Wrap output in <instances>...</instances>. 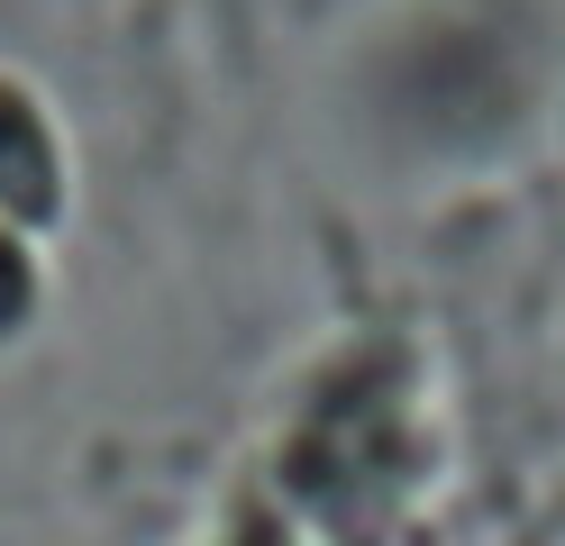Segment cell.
Returning a JSON list of instances; mask_svg holds the SVG:
<instances>
[{
    "mask_svg": "<svg viewBox=\"0 0 565 546\" xmlns=\"http://www.w3.org/2000/svg\"><path fill=\"white\" fill-rule=\"evenodd\" d=\"M64 201H74V182H64V146H55L46 100L0 73V228L46 237L64 218Z\"/></svg>",
    "mask_w": 565,
    "mask_h": 546,
    "instance_id": "cell-1",
    "label": "cell"
},
{
    "mask_svg": "<svg viewBox=\"0 0 565 546\" xmlns=\"http://www.w3.org/2000/svg\"><path fill=\"white\" fill-rule=\"evenodd\" d=\"M38 291H46V274H38V237L0 228V346H10L19 328L38 319Z\"/></svg>",
    "mask_w": 565,
    "mask_h": 546,
    "instance_id": "cell-2",
    "label": "cell"
}]
</instances>
